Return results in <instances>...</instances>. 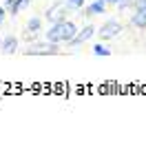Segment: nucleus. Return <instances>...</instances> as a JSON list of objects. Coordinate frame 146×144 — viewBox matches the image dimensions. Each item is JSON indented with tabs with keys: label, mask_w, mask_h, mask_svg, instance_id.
Here are the masks:
<instances>
[{
	"label": "nucleus",
	"mask_w": 146,
	"mask_h": 144,
	"mask_svg": "<svg viewBox=\"0 0 146 144\" xmlns=\"http://www.w3.org/2000/svg\"><path fill=\"white\" fill-rule=\"evenodd\" d=\"M75 31H78V27L71 20H60V22H53V27L46 31V40L53 42V45H62V42H69L75 36Z\"/></svg>",
	"instance_id": "obj_1"
},
{
	"label": "nucleus",
	"mask_w": 146,
	"mask_h": 144,
	"mask_svg": "<svg viewBox=\"0 0 146 144\" xmlns=\"http://www.w3.org/2000/svg\"><path fill=\"white\" fill-rule=\"evenodd\" d=\"M119 31H122V25H119V22H115V20H109V22H104V25L98 29L100 38H104V40H109V38H115Z\"/></svg>",
	"instance_id": "obj_2"
},
{
	"label": "nucleus",
	"mask_w": 146,
	"mask_h": 144,
	"mask_svg": "<svg viewBox=\"0 0 146 144\" xmlns=\"http://www.w3.org/2000/svg\"><path fill=\"white\" fill-rule=\"evenodd\" d=\"M93 33H95V27L93 25H86V27L82 29V31H75V36L69 40V45L71 47H78V45H82V42H86L89 38H93Z\"/></svg>",
	"instance_id": "obj_3"
},
{
	"label": "nucleus",
	"mask_w": 146,
	"mask_h": 144,
	"mask_svg": "<svg viewBox=\"0 0 146 144\" xmlns=\"http://www.w3.org/2000/svg\"><path fill=\"white\" fill-rule=\"evenodd\" d=\"M64 16H66V5H62V2H55L53 7H49V11H46L49 22H60V20H64Z\"/></svg>",
	"instance_id": "obj_4"
},
{
	"label": "nucleus",
	"mask_w": 146,
	"mask_h": 144,
	"mask_svg": "<svg viewBox=\"0 0 146 144\" xmlns=\"http://www.w3.org/2000/svg\"><path fill=\"white\" fill-rule=\"evenodd\" d=\"M25 53H29V55H55L58 53V45H53V42H51V45H38V47H29V49H25Z\"/></svg>",
	"instance_id": "obj_5"
},
{
	"label": "nucleus",
	"mask_w": 146,
	"mask_h": 144,
	"mask_svg": "<svg viewBox=\"0 0 146 144\" xmlns=\"http://www.w3.org/2000/svg\"><path fill=\"white\" fill-rule=\"evenodd\" d=\"M131 22H133L135 27H139V29H144V27H146V7H144V5H139V2H137V9L133 11Z\"/></svg>",
	"instance_id": "obj_6"
},
{
	"label": "nucleus",
	"mask_w": 146,
	"mask_h": 144,
	"mask_svg": "<svg viewBox=\"0 0 146 144\" xmlns=\"http://www.w3.org/2000/svg\"><path fill=\"white\" fill-rule=\"evenodd\" d=\"M18 51V38L16 36H7L5 40H2V45H0V53L5 55H11Z\"/></svg>",
	"instance_id": "obj_7"
},
{
	"label": "nucleus",
	"mask_w": 146,
	"mask_h": 144,
	"mask_svg": "<svg viewBox=\"0 0 146 144\" xmlns=\"http://www.w3.org/2000/svg\"><path fill=\"white\" fill-rule=\"evenodd\" d=\"M29 2H31V0H7V2H5V11H9L11 16H16L20 9L27 7Z\"/></svg>",
	"instance_id": "obj_8"
},
{
	"label": "nucleus",
	"mask_w": 146,
	"mask_h": 144,
	"mask_svg": "<svg viewBox=\"0 0 146 144\" xmlns=\"http://www.w3.org/2000/svg\"><path fill=\"white\" fill-rule=\"evenodd\" d=\"M104 7H106V2H104V0H95V2H91V5L86 7V16H98V13H104Z\"/></svg>",
	"instance_id": "obj_9"
},
{
	"label": "nucleus",
	"mask_w": 146,
	"mask_h": 144,
	"mask_svg": "<svg viewBox=\"0 0 146 144\" xmlns=\"http://www.w3.org/2000/svg\"><path fill=\"white\" fill-rule=\"evenodd\" d=\"M40 27H42V20H40V18H31L27 22V31H29V33H38Z\"/></svg>",
	"instance_id": "obj_10"
},
{
	"label": "nucleus",
	"mask_w": 146,
	"mask_h": 144,
	"mask_svg": "<svg viewBox=\"0 0 146 144\" xmlns=\"http://www.w3.org/2000/svg\"><path fill=\"white\" fill-rule=\"evenodd\" d=\"M93 53H95V55H111V49H109V47H104V45H95V47H93Z\"/></svg>",
	"instance_id": "obj_11"
},
{
	"label": "nucleus",
	"mask_w": 146,
	"mask_h": 144,
	"mask_svg": "<svg viewBox=\"0 0 146 144\" xmlns=\"http://www.w3.org/2000/svg\"><path fill=\"white\" fill-rule=\"evenodd\" d=\"M84 2H86V0H66V7H73V9H80V7H84Z\"/></svg>",
	"instance_id": "obj_12"
},
{
	"label": "nucleus",
	"mask_w": 146,
	"mask_h": 144,
	"mask_svg": "<svg viewBox=\"0 0 146 144\" xmlns=\"http://www.w3.org/2000/svg\"><path fill=\"white\" fill-rule=\"evenodd\" d=\"M104 2H113V5H119V2H124V0H104Z\"/></svg>",
	"instance_id": "obj_13"
},
{
	"label": "nucleus",
	"mask_w": 146,
	"mask_h": 144,
	"mask_svg": "<svg viewBox=\"0 0 146 144\" xmlns=\"http://www.w3.org/2000/svg\"><path fill=\"white\" fill-rule=\"evenodd\" d=\"M2 18H5V9L0 7V22H2Z\"/></svg>",
	"instance_id": "obj_14"
},
{
	"label": "nucleus",
	"mask_w": 146,
	"mask_h": 144,
	"mask_svg": "<svg viewBox=\"0 0 146 144\" xmlns=\"http://www.w3.org/2000/svg\"><path fill=\"white\" fill-rule=\"evenodd\" d=\"M137 2H139V5H144V7H146V0H137Z\"/></svg>",
	"instance_id": "obj_15"
}]
</instances>
